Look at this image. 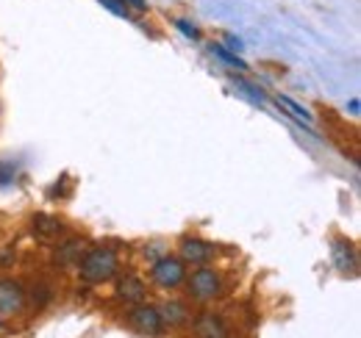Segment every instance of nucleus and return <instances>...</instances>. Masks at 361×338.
<instances>
[{"label":"nucleus","mask_w":361,"mask_h":338,"mask_svg":"<svg viewBox=\"0 0 361 338\" xmlns=\"http://www.w3.org/2000/svg\"><path fill=\"white\" fill-rule=\"evenodd\" d=\"M117 269H120V255L114 247H92L78 261V272L84 283H106L117 275Z\"/></svg>","instance_id":"nucleus-1"},{"label":"nucleus","mask_w":361,"mask_h":338,"mask_svg":"<svg viewBox=\"0 0 361 338\" xmlns=\"http://www.w3.org/2000/svg\"><path fill=\"white\" fill-rule=\"evenodd\" d=\"M186 292H189V296H195L200 302L214 299V296H220V292H223V277L212 266H197L186 277Z\"/></svg>","instance_id":"nucleus-2"},{"label":"nucleus","mask_w":361,"mask_h":338,"mask_svg":"<svg viewBox=\"0 0 361 338\" xmlns=\"http://www.w3.org/2000/svg\"><path fill=\"white\" fill-rule=\"evenodd\" d=\"M150 277L161 289H178L180 283L186 280V266H183L180 258H159L150 266Z\"/></svg>","instance_id":"nucleus-3"},{"label":"nucleus","mask_w":361,"mask_h":338,"mask_svg":"<svg viewBox=\"0 0 361 338\" xmlns=\"http://www.w3.org/2000/svg\"><path fill=\"white\" fill-rule=\"evenodd\" d=\"M128 319H131L134 330H139L142 336H161V333H164L161 313H159V308H153V305H136Z\"/></svg>","instance_id":"nucleus-4"},{"label":"nucleus","mask_w":361,"mask_h":338,"mask_svg":"<svg viewBox=\"0 0 361 338\" xmlns=\"http://www.w3.org/2000/svg\"><path fill=\"white\" fill-rule=\"evenodd\" d=\"M25 305V289L20 280L0 277V316H14Z\"/></svg>","instance_id":"nucleus-5"},{"label":"nucleus","mask_w":361,"mask_h":338,"mask_svg":"<svg viewBox=\"0 0 361 338\" xmlns=\"http://www.w3.org/2000/svg\"><path fill=\"white\" fill-rule=\"evenodd\" d=\"M212 258H214V247H212L209 242H203V239H192V236L180 239V261H183V263L203 266V263H209Z\"/></svg>","instance_id":"nucleus-6"},{"label":"nucleus","mask_w":361,"mask_h":338,"mask_svg":"<svg viewBox=\"0 0 361 338\" xmlns=\"http://www.w3.org/2000/svg\"><path fill=\"white\" fill-rule=\"evenodd\" d=\"M331 255H334V266L342 272V275H356V266H359V258L356 250L348 239H336L331 244Z\"/></svg>","instance_id":"nucleus-7"},{"label":"nucleus","mask_w":361,"mask_h":338,"mask_svg":"<svg viewBox=\"0 0 361 338\" xmlns=\"http://www.w3.org/2000/svg\"><path fill=\"white\" fill-rule=\"evenodd\" d=\"M195 336L197 338H231L226 322L217 313H200L195 319Z\"/></svg>","instance_id":"nucleus-8"},{"label":"nucleus","mask_w":361,"mask_h":338,"mask_svg":"<svg viewBox=\"0 0 361 338\" xmlns=\"http://www.w3.org/2000/svg\"><path fill=\"white\" fill-rule=\"evenodd\" d=\"M147 294V286L136 277V275H126V277H120L117 280V296L120 299H126V302H131V305H139L142 299Z\"/></svg>","instance_id":"nucleus-9"},{"label":"nucleus","mask_w":361,"mask_h":338,"mask_svg":"<svg viewBox=\"0 0 361 338\" xmlns=\"http://www.w3.org/2000/svg\"><path fill=\"white\" fill-rule=\"evenodd\" d=\"M275 103H278V108H286V114H289V117H295L300 125H303V123L309 125V123L314 120V114H312L306 106H300L298 100H292L289 94H275Z\"/></svg>","instance_id":"nucleus-10"},{"label":"nucleus","mask_w":361,"mask_h":338,"mask_svg":"<svg viewBox=\"0 0 361 338\" xmlns=\"http://www.w3.org/2000/svg\"><path fill=\"white\" fill-rule=\"evenodd\" d=\"M233 92L242 94V97H247L253 106H264V100H267L259 86H253L250 81H245V78H233Z\"/></svg>","instance_id":"nucleus-11"},{"label":"nucleus","mask_w":361,"mask_h":338,"mask_svg":"<svg viewBox=\"0 0 361 338\" xmlns=\"http://www.w3.org/2000/svg\"><path fill=\"white\" fill-rule=\"evenodd\" d=\"M159 313H161V322L164 325H180V322H186V308H183V302H167L164 308H159Z\"/></svg>","instance_id":"nucleus-12"},{"label":"nucleus","mask_w":361,"mask_h":338,"mask_svg":"<svg viewBox=\"0 0 361 338\" xmlns=\"http://www.w3.org/2000/svg\"><path fill=\"white\" fill-rule=\"evenodd\" d=\"M59 230H61V222L59 219H53L47 213H37L34 216V233H39V236H56Z\"/></svg>","instance_id":"nucleus-13"},{"label":"nucleus","mask_w":361,"mask_h":338,"mask_svg":"<svg viewBox=\"0 0 361 338\" xmlns=\"http://www.w3.org/2000/svg\"><path fill=\"white\" fill-rule=\"evenodd\" d=\"M209 50H212V53H214L220 61H226L228 67H233V70H247V64H245V61H242V58H239L233 50H228L226 44H212Z\"/></svg>","instance_id":"nucleus-14"},{"label":"nucleus","mask_w":361,"mask_h":338,"mask_svg":"<svg viewBox=\"0 0 361 338\" xmlns=\"http://www.w3.org/2000/svg\"><path fill=\"white\" fill-rule=\"evenodd\" d=\"M176 28H178L180 34L186 37V39H192V42H197V39H200V28H197L195 23L183 20V17H178V20H176Z\"/></svg>","instance_id":"nucleus-15"},{"label":"nucleus","mask_w":361,"mask_h":338,"mask_svg":"<svg viewBox=\"0 0 361 338\" xmlns=\"http://www.w3.org/2000/svg\"><path fill=\"white\" fill-rule=\"evenodd\" d=\"M97 3H100L103 8H109L114 17H126V20H128V14H131V8H128L123 0H97Z\"/></svg>","instance_id":"nucleus-16"},{"label":"nucleus","mask_w":361,"mask_h":338,"mask_svg":"<svg viewBox=\"0 0 361 338\" xmlns=\"http://www.w3.org/2000/svg\"><path fill=\"white\" fill-rule=\"evenodd\" d=\"M78 244H81V242H70V244H64V250H61V255H59V261H61V263H78V261H81V258H78Z\"/></svg>","instance_id":"nucleus-17"},{"label":"nucleus","mask_w":361,"mask_h":338,"mask_svg":"<svg viewBox=\"0 0 361 338\" xmlns=\"http://www.w3.org/2000/svg\"><path fill=\"white\" fill-rule=\"evenodd\" d=\"M226 42H228L226 47H228V50H233V53H239V50L245 47V44H242V39H239V37H233V34H228Z\"/></svg>","instance_id":"nucleus-18"},{"label":"nucleus","mask_w":361,"mask_h":338,"mask_svg":"<svg viewBox=\"0 0 361 338\" xmlns=\"http://www.w3.org/2000/svg\"><path fill=\"white\" fill-rule=\"evenodd\" d=\"M123 3H126L128 8L139 11V14H142V11H147V0H123Z\"/></svg>","instance_id":"nucleus-19"},{"label":"nucleus","mask_w":361,"mask_h":338,"mask_svg":"<svg viewBox=\"0 0 361 338\" xmlns=\"http://www.w3.org/2000/svg\"><path fill=\"white\" fill-rule=\"evenodd\" d=\"M348 108H350V114H353V117H359V108H361L359 97H353V100L348 103Z\"/></svg>","instance_id":"nucleus-20"}]
</instances>
